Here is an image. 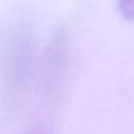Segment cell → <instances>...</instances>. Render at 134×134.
Instances as JSON below:
<instances>
[{"label": "cell", "instance_id": "1", "mask_svg": "<svg viewBox=\"0 0 134 134\" xmlns=\"http://www.w3.org/2000/svg\"><path fill=\"white\" fill-rule=\"evenodd\" d=\"M119 10L127 20H134V0H119Z\"/></svg>", "mask_w": 134, "mask_h": 134}, {"label": "cell", "instance_id": "2", "mask_svg": "<svg viewBox=\"0 0 134 134\" xmlns=\"http://www.w3.org/2000/svg\"><path fill=\"white\" fill-rule=\"evenodd\" d=\"M31 134H41V132H31Z\"/></svg>", "mask_w": 134, "mask_h": 134}]
</instances>
